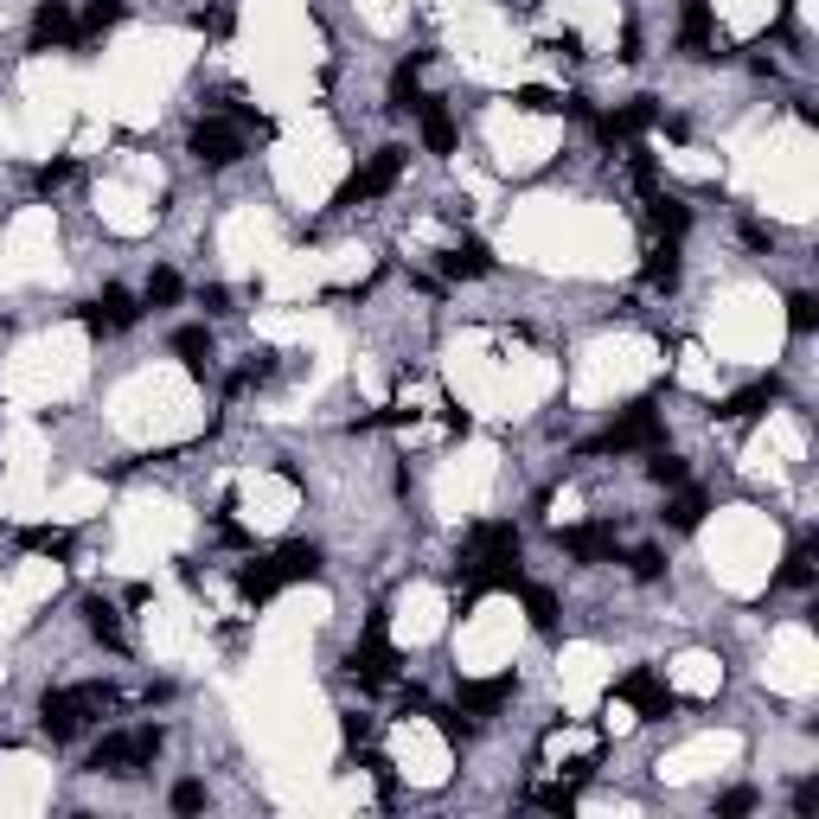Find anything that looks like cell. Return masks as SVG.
Returning a JSON list of instances; mask_svg holds the SVG:
<instances>
[{"label":"cell","mask_w":819,"mask_h":819,"mask_svg":"<svg viewBox=\"0 0 819 819\" xmlns=\"http://www.w3.org/2000/svg\"><path fill=\"white\" fill-rule=\"evenodd\" d=\"M110 705H115V692L97 685V678H90V685H58V692L38 698V730H45L52 743H71L77 730H83L90 717H103Z\"/></svg>","instance_id":"cell-1"},{"label":"cell","mask_w":819,"mask_h":819,"mask_svg":"<svg viewBox=\"0 0 819 819\" xmlns=\"http://www.w3.org/2000/svg\"><path fill=\"white\" fill-rule=\"evenodd\" d=\"M160 743H167V737H160V723H142V730H110L103 743L90 749V768H97V775H122V782H128V775L154 768Z\"/></svg>","instance_id":"cell-2"},{"label":"cell","mask_w":819,"mask_h":819,"mask_svg":"<svg viewBox=\"0 0 819 819\" xmlns=\"http://www.w3.org/2000/svg\"><path fill=\"white\" fill-rule=\"evenodd\" d=\"M404 160H410L404 148H378L372 160H366V167H359V173H352V180H346V187L334 192V205L346 212V205H366V199H384V192H391L397 180H404Z\"/></svg>","instance_id":"cell-3"},{"label":"cell","mask_w":819,"mask_h":819,"mask_svg":"<svg viewBox=\"0 0 819 819\" xmlns=\"http://www.w3.org/2000/svg\"><path fill=\"white\" fill-rule=\"evenodd\" d=\"M346 672L366 685V692H384V685H397V653H391V640H384V615H372V628L366 640L346 653Z\"/></svg>","instance_id":"cell-4"},{"label":"cell","mask_w":819,"mask_h":819,"mask_svg":"<svg viewBox=\"0 0 819 819\" xmlns=\"http://www.w3.org/2000/svg\"><path fill=\"white\" fill-rule=\"evenodd\" d=\"M615 705H633L647 723H660V717L678 710V698H672V685L653 666H633L628 678H615Z\"/></svg>","instance_id":"cell-5"},{"label":"cell","mask_w":819,"mask_h":819,"mask_svg":"<svg viewBox=\"0 0 819 819\" xmlns=\"http://www.w3.org/2000/svg\"><path fill=\"white\" fill-rule=\"evenodd\" d=\"M660 436H666V429H660V410L633 404L628 416H621L615 429H602L590 448H596V455H628V448H660Z\"/></svg>","instance_id":"cell-6"},{"label":"cell","mask_w":819,"mask_h":819,"mask_svg":"<svg viewBox=\"0 0 819 819\" xmlns=\"http://www.w3.org/2000/svg\"><path fill=\"white\" fill-rule=\"evenodd\" d=\"M192 160H199V167H237V160H244V128H237V122H224V115H205V122H199V128H192Z\"/></svg>","instance_id":"cell-7"},{"label":"cell","mask_w":819,"mask_h":819,"mask_svg":"<svg viewBox=\"0 0 819 819\" xmlns=\"http://www.w3.org/2000/svg\"><path fill=\"white\" fill-rule=\"evenodd\" d=\"M135 321H142V301L128 295L122 282H110L103 295H97L90 307H83V327H90V334H128Z\"/></svg>","instance_id":"cell-8"},{"label":"cell","mask_w":819,"mask_h":819,"mask_svg":"<svg viewBox=\"0 0 819 819\" xmlns=\"http://www.w3.org/2000/svg\"><path fill=\"white\" fill-rule=\"evenodd\" d=\"M513 692H519V678H513V672H493V678H461L455 710H461V717H493V710L506 705Z\"/></svg>","instance_id":"cell-9"},{"label":"cell","mask_w":819,"mask_h":819,"mask_svg":"<svg viewBox=\"0 0 819 819\" xmlns=\"http://www.w3.org/2000/svg\"><path fill=\"white\" fill-rule=\"evenodd\" d=\"M558 545H563V558H576V563H608V558H615V525H608V519L570 525Z\"/></svg>","instance_id":"cell-10"},{"label":"cell","mask_w":819,"mask_h":819,"mask_svg":"<svg viewBox=\"0 0 819 819\" xmlns=\"http://www.w3.org/2000/svg\"><path fill=\"white\" fill-rule=\"evenodd\" d=\"M45 45H77L71 0H38L33 7V52H45Z\"/></svg>","instance_id":"cell-11"},{"label":"cell","mask_w":819,"mask_h":819,"mask_svg":"<svg viewBox=\"0 0 819 819\" xmlns=\"http://www.w3.org/2000/svg\"><path fill=\"white\" fill-rule=\"evenodd\" d=\"M678 52H685V58H710V52H717L710 0H685V13H678Z\"/></svg>","instance_id":"cell-12"},{"label":"cell","mask_w":819,"mask_h":819,"mask_svg":"<svg viewBox=\"0 0 819 819\" xmlns=\"http://www.w3.org/2000/svg\"><path fill=\"white\" fill-rule=\"evenodd\" d=\"M775 397H782V378H755V384H743V391H730V397L717 404V416H723V423H755Z\"/></svg>","instance_id":"cell-13"},{"label":"cell","mask_w":819,"mask_h":819,"mask_svg":"<svg viewBox=\"0 0 819 819\" xmlns=\"http://www.w3.org/2000/svg\"><path fill=\"white\" fill-rule=\"evenodd\" d=\"M500 551H519V525L506 519H486L468 531V545H461V563H481V558H500Z\"/></svg>","instance_id":"cell-14"},{"label":"cell","mask_w":819,"mask_h":819,"mask_svg":"<svg viewBox=\"0 0 819 819\" xmlns=\"http://www.w3.org/2000/svg\"><path fill=\"white\" fill-rule=\"evenodd\" d=\"M269 563H276V576H282V590H289V583H314L327 558H321V545H301V538H295V545H282Z\"/></svg>","instance_id":"cell-15"},{"label":"cell","mask_w":819,"mask_h":819,"mask_svg":"<svg viewBox=\"0 0 819 819\" xmlns=\"http://www.w3.org/2000/svg\"><path fill=\"white\" fill-rule=\"evenodd\" d=\"M83 628H90V640H103L110 653H122V647H128L122 615H115V602H103V596H83Z\"/></svg>","instance_id":"cell-16"},{"label":"cell","mask_w":819,"mask_h":819,"mask_svg":"<svg viewBox=\"0 0 819 819\" xmlns=\"http://www.w3.org/2000/svg\"><path fill=\"white\" fill-rule=\"evenodd\" d=\"M416 122H423V148L429 154H455V115H448V103L423 97V103H416Z\"/></svg>","instance_id":"cell-17"},{"label":"cell","mask_w":819,"mask_h":819,"mask_svg":"<svg viewBox=\"0 0 819 819\" xmlns=\"http://www.w3.org/2000/svg\"><path fill=\"white\" fill-rule=\"evenodd\" d=\"M173 359L192 378H205L212 372V327H173Z\"/></svg>","instance_id":"cell-18"},{"label":"cell","mask_w":819,"mask_h":819,"mask_svg":"<svg viewBox=\"0 0 819 819\" xmlns=\"http://www.w3.org/2000/svg\"><path fill=\"white\" fill-rule=\"evenodd\" d=\"M647 218H653V231H660L666 244H678V237L692 231V205H678V199H666V192H653V199H647Z\"/></svg>","instance_id":"cell-19"},{"label":"cell","mask_w":819,"mask_h":819,"mask_svg":"<svg viewBox=\"0 0 819 819\" xmlns=\"http://www.w3.org/2000/svg\"><path fill=\"white\" fill-rule=\"evenodd\" d=\"M442 269L455 282H461V276H486V269H493V250H486L481 237H461L455 250H442Z\"/></svg>","instance_id":"cell-20"},{"label":"cell","mask_w":819,"mask_h":819,"mask_svg":"<svg viewBox=\"0 0 819 819\" xmlns=\"http://www.w3.org/2000/svg\"><path fill=\"white\" fill-rule=\"evenodd\" d=\"M20 551H38V558H71L77 551V538L71 531H58V525H26V531H20Z\"/></svg>","instance_id":"cell-21"},{"label":"cell","mask_w":819,"mask_h":819,"mask_svg":"<svg viewBox=\"0 0 819 819\" xmlns=\"http://www.w3.org/2000/svg\"><path fill=\"white\" fill-rule=\"evenodd\" d=\"M122 13H128L122 0H90V7L77 13V45H97V38L110 33V26L122 20Z\"/></svg>","instance_id":"cell-22"},{"label":"cell","mask_w":819,"mask_h":819,"mask_svg":"<svg viewBox=\"0 0 819 819\" xmlns=\"http://www.w3.org/2000/svg\"><path fill=\"white\" fill-rule=\"evenodd\" d=\"M416 71H423V52H410L404 65L391 71V110H397V115H410L416 103H423V83H416Z\"/></svg>","instance_id":"cell-23"},{"label":"cell","mask_w":819,"mask_h":819,"mask_svg":"<svg viewBox=\"0 0 819 819\" xmlns=\"http://www.w3.org/2000/svg\"><path fill=\"white\" fill-rule=\"evenodd\" d=\"M237 590H244V602H257V608H262V602L282 590V576H276V563H269V558H257V563L237 570Z\"/></svg>","instance_id":"cell-24"},{"label":"cell","mask_w":819,"mask_h":819,"mask_svg":"<svg viewBox=\"0 0 819 819\" xmlns=\"http://www.w3.org/2000/svg\"><path fill=\"white\" fill-rule=\"evenodd\" d=\"M519 596H525V621H531L538 633L558 628V590H545V583H519Z\"/></svg>","instance_id":"cell-25"},{"label":"cell","mask_w":819,"mask_h":819,"mask_svg":"<svg viewBox=\"0 0 819 819\" xmlns=\"http://www.w3.org/2000/svg\"><path fill=\"white\" fill-rule=\"evenodd\" d=\"M640 282L647 289H678V244H660V250H647V269H640Z\"/></svg>","instance_id":"cell-26"},{"label":"cell","mask_w":819,"mask_h":819,"mask_svg":"<svg viewBox=\"0 0 819 819\" xmlns=\"http://www.w3.org/2000/svg\"><path fill=\"white\" fill-rule=\"evenodd\" d=\"M705 513H710V500L698 493V486H678V500L666 506L672 531H698V525H705Z\"/></svg>","instance_id":"cell-27"},{"label":"cell","mask_w":819,"mask_h":819,"mask_svg":"<svg viewBox=\"0 0 819 819\" xmlns=\"http://www.w3.org/2000/svg\"><path fill=\"white\" fill-rule=\"evenodd\" d=\"M647 474L660 486H685L692 481V468H685V455H672V448H653V461H647Z\"/></svg>","instance_id":"cell-28"},{"label":"cell","mask_w":819,"mask_h":819,"mask_svg":"<svg viewBox=\"0 0 819 819\" xmlns=\"http://www.w3.org/2000/svg\"><path fill=\"white\" fill-rule=\"evenodd\" d=\"M782 583L787 590H814V545H794V551H787Z\"/></svg>","instance_id":"cell-29"},{"label":"cell","mask_w":819,"mask_h":819,"mask_svg":"<svg viewBox=\"0 0 819 819\" xmlns=\"http://www.w3.org/2000/svg\"><path fill=\"white\" fill-rule=\"evenodd\" d=\"M576 787H583V775H576V782H551V787H531V800H538V807H551V814H570V807H576Z\"/></svg>","instance_id":"cell-30"},{"label":"cell","mask_w":819,"mask_h":819,"mask_svg":"<svg viewBox=\"0 0 819 819\" xmlns=\"http://www.w3.org/2000/svg\"><path fill=\"white\" fill-rule=\"evenodd\" d=\"M787 327H794V334H814V327H819V301L807 295V289L787 295Z\"/></svg>","instance_id":"cell-31"},{"label":"cell","mask_w":819,"mask_h":819,"mask_svg":"<svg viewBox=\"0 0 819 819\" xmlns=\"http://www.w3.org/2000/svg\"><path fill=\"white\" fill-rule=\"evenodd\" d=\"M180 289H187V282H180L173 269H154V276H148V307H173Z\"/></svg>","instance_id":"cell-32"},{"label":"cell","mask_w":819,"mask_h":819,"mask_svg":"<svg viewBox=\"0 0 819 819\" xmlns=\"http://www.w3.org/2000/svg\"><path fill=\"white\" fill-rule=\"evenodd\" d=\"M628 173H633V187L647 192V199H653V192H660V160H653V154H647V148H633Z\"/></svg>","instance_id":"cell-33"},{"label":"cell","mask_w":819,"mask_h":819,"mask_svg":"<svg viewBox=\"0 0 819 819\" xmlns=\"http://www.w3.org/2000/svg\"><path fill=\"white\" fill-rule=\"evenodd\" d=\"M628 570H633V576H640V583H660V576H666V551H653V545H640V551H633V558H628Z\"/></svg>","instance_id":"cell-34"},{"label":"cell","mask_w":819,"mask_h":819,"mask_svg":"<svg viewBox=\"0 0 819 819\" xmlns=\"http://www.w3.org/2000/svg\"><path fill=\"white\" fill-rule=\"evenodd\" d=\"M513 103H519V110H563V97L558 90H545V83H525V90H513Z\"/></svg>","instance_id":"cell-35"},{"label":"cell","mask_w":819,"mask_h":819,"mask_svg":"<svg viewBox=\"0 0 819 819\" xmlns=\"http://www.w3.org/2000/svg\"><path fill=\"white\" fill-rule=\"evenodd\" d=\"M429 717H436V730H442V743H448V749H461L468 737H474V730L461 723V710H429Z\"/></svg>","instance_id":"cell-36"},{"label":"cell","mask_w":819,"mask_h":819,"mask_svg":"<svg viewBox=\"0 0 819 819\" xmlns=\"http://www.w3.org/2000/svg\"><path fill=\"white\" fill-rule=\"evenodd\" d=\"M755 814V794L749 787H730V794H717V819H743Z\"/></svg>","instance_id":"cell-37"},{"label":"cell","mask_w":819,"mask_h":819,"mask_svg":"<svg viewBox=\"0 0 819 819\" xmlns=\"http://www.w3.org/2000/svg\"><path fill=\"white\" fill-rule=\"evenodd\" d=\"M205 807V782H180L173 787V814H199Z\"/></svg>","instance_id":"cell-38"},{"label":"cell","mask_w":819,"mask_h":819,"mask_svg":"<svg viewBox=\"0 0 819 819\" xmlns=\"http://www.w3.org/2000/svg\"><path fill=\"white\" fill-rule=\"evenodd\" d=\"M71 173H77L71 160H45V167H38V192H58L65 180H71Z\"/></svg>","instance_id":"cell-39"},{"label":"cell","mask_w":819,"mask_h":819,"mask_svg":"<svg viewBox=\"0 0 819 819\" xmlns=\"http://www.w3.org/2000/svg\"><path fill=\"white\" fill-rule=\"evenodd\" d=\"M192 26H199V33H231V13H224V7H205V13H192Z\"/></svg>","instance_id":"cell-40"},{"label":"cell","mask_w":819,"mask_h":819,"mask_svg":"<svg viewBox=\"0 0 819 819\" xmlns=\"http://www.w3.org/2000/svg\"><path fill=\"white\" fill-rule=\"evenodd\" d=\"M743 237L755 250H775V224H762V218H743Z\"/></svg>","instance_id":"cell-41"},{"label":"cell","mask_w":819,"mask_h":819,"mask_svg":"<svg viewBox=\"0 0 819 819\" xmlns=\"http://www.w3.org/2000/svg\"><path fill=\"white\" fill-rule=\"evenodd\" d=\"M366 768H372V782H378V794H384V800H391V762H384V755H366Z\"/></svg>","instance_id":"cell-42"},{"label":"cell","mask_w":819,"mask_h":819,"mask_svg":"<svg viewBox=\"0 0 819 819\" xmlns=\"http://www.w3.org/2000/svg\"><path fill=\"white\" fill-rule=\"evenodd\" d=\"M545 52H558V58H583V38H576V33H563V38H551Z\"/></svg>","instance_id":"cell-43"},{"label":"cell","mask_w":819,"mask_h":819,"mask_svg":"<svg viewBox=\"0 0 819 819\" xmlns=\"http://www.w3.org/2000/svg\"><path fill=\"white\" fill-rule=\"evenodd\" d=\"M794 807H800V814H814V807H819V782H800V787H794Z\"/></svg>","instance_id":"cell-44"},{"label":"cell","mask_w":819,"mask_h":819,"mask_svg":"<svg viewBox=\"0 0 819 819\" xmlns=\"http://www.w3.org/2000/svg\"><path fill=\"white\" fill-rule=\"evenodd\" d=\"M366 737H372V723H366V717H359V710H352V717H346V743L359 749V743H366Z\"/></svg>","instance_id":"cell-45"}]
</instances>
